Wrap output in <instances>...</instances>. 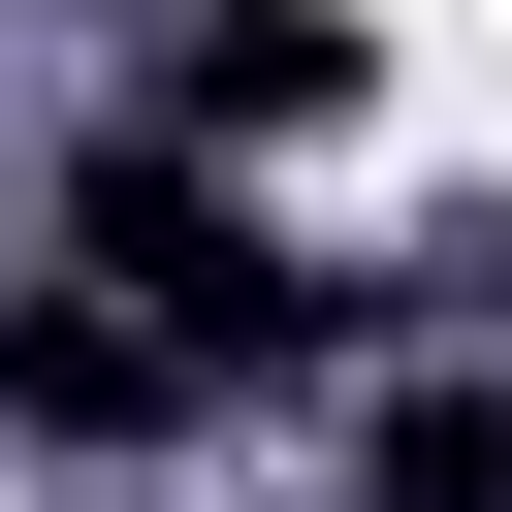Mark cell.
Listing matches in <instances>:
<instances>
[{
  "label": "cell",
  "mask_w": 512,
  "mask_h": 512,
  "mask_svg": "<svg viewBox=\"0 0 512 512\" xmlns=\"http://www.w3.org/2000/svg\"><path fill=\"white\" fill-rule=\"evenodd\" d=\"M0 416H32V448H192L224 384H192V352H160L128 288H64V256H0Z\"/></svg>",
  "instance_id": "3"
},
{
  "label": "cell",
  "mask_w": 512,
  "mask_h": 512,
  "mask_svg": "<svg viewBox=\"0 0 512 512\" xmlns=\"http://www.w3.org/2000/svg\"><path fill=\"white\" fill-rule=\"evenodd\" d=\"M352 96H384L352 0H160V160H288V128H352Z\"/></svg>",
  "instance_id": "2"
},
{
  "label": "cell",
  "mask_w": 512,
  "mask_h": 512,
  "mask_svg": "<svg viewBox=\"0 0 512 512\" xmlns=\"http://www.w3.org/2000/svg\"><path fill=\"white\" fill-rule=\"evenodd\" d=\"M352 512H512V384L448 352V384H384V448H352Z\"/></svg>",
  "instance_id": "4"
},
{
  "label": "cell",
  "mask_w": 512,
  "mask_h": 512,
  "mask_svg": "<svg viewBox=\"0 0 512 512\" xmlns=\"http://www.w3.org/2000/svg\"><path fill=\"white\" fill-rule=\"evenodd\" d=\"M64 288H128V320H160V352H192L224 416L352 352V288H320V256H288V224L224 192V160H160V128H96V160H64Z\"/></svg>",
  "instance_id": "1"
}]
</instances>
